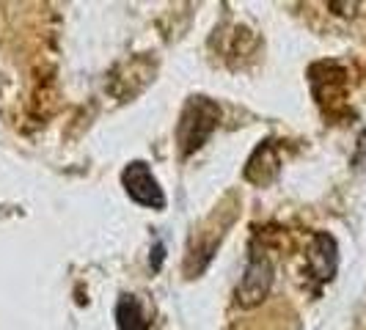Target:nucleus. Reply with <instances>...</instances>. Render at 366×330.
<instances>
[{"instance_id":"nucleus-1","label":"nucleus","mask_w":366,"mask_h":330,"mask_svg":"<svg viewBox=\"0 0 366 330\" xmlns=\"http://www.w3.org/2000/svg\"><path fill=\"white\" fill-rule=\"evenodd\" d=\"M122 182L127 187L129 199L144 206H154V209H163L165 206V196L160 190V184L154 179V174L149 171L147 163H132L124 168L122 174Z\"/></svg>"},{"instance_id":"nucleus-4","label":"nucleus","mask_w":366,"mask_h":330,"mask_svg":"<svg viewBox=\"0 0 366 330\" xmlns=\"http://www.w3.org/2000/svg\"><path fill=\"white\" fill-rule=\"evenodd\" d=\"M116 325L119 330H149V319H144L141 303L135 297L124 294L116 306Z\"/></svg>"},{"instance_id":"nucleus-3","label":"nucleus","mask_w":366,"mask_h":330,"mask_svg":"<svg viewBox=\"0 0 366 330\" xmlns=\"http://www.w3.org/2000/svg\"><path fill=\"white\" fill-rule=\"evenodd\" d=\"M336 242L330 234H314L312 239V254H309V264H312V273L320 281H330L336 273Z\"/></svg>"},{"instance_id":"nucleus-2","label":"nucleus","mask_w":366,"mask_h":330,"mask_svg":"<svg viewBox=\"0 0 366 330\" xmlns=\"http://www.w3.org/2000/svg\"><path fill=\"white\" fill-rule=\"evenodd\" d=\"M270 278H273V270L267 264L264 256H254L248 270L239 281V303L242 306H254L259 303L264 294H267V286H270Z\"/></svg>"}]
</instances>
